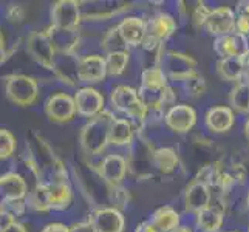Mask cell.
I'll return each instance as SVG.
<instances>
[{
  "label": "cell",
  "mask_w": 249,
  "mask_h": 232,
  "mask_svg": "<svg viewBox=\"0 0 249 232\" xmlns=\"http://www.w3.org/2000/svg\"><path fill=\"white\" fill-rule=\"evenodd\" d=\"M116 116L104 110L96 118L87 119L79 132V147L87 157H96L110 145V128Z\"/></svg>",
  "instance_id": "1"
},
{
  "label": "cell",
  "mask_w": 249,
  "mask_h": 232,
  "mask_svg": "<svg viewBox=\"0 0 249 232\" xmlns=\"http://www.w3.org/2000/svg\"><path fill=\"white\" fill-rule=\"evenodd\" d=\"M110 104L133 123L144 124L149 118V108L142 102L140 91L130 85H116L110 93Z\"/></svg>",
  "instance_id": "2"
},
{
  "label": "cell",
  "mask_w": 249,
  "mask_h": 232,
  "mask_svg": "<svg viewBox=\"0 0 249 232\" xmlns=\"http://www.w3.org/2000/svg\"><path fill=\"white\" fill-rule=\"evenodd\" d=\"M5 94L17 107H31L40 96L37 81L27 74H10L5 77Z\"/></svg>",
  "instance_id": "3"
},
{
  "label": "cell",
  "mask_w": 249,
  "mask_h": 232,
  "mask_svg": "<svg viewBox=\"0 0 249 232\" xmlns=\"http://www.w3.org/2000/svg\"><path fill=\"white\" fill-rule=\"evenodd\" d=\"M25 45H27L28 54L36 61L39 65H42L47 70H54V64H56V57H57V51L54 48L53 40L48 30H42V31H31L28 34L27 40H25Z\"/></svg>",
  "instance_id": "4"
},
{
  "label": "cell",
  "mask_w": 249,
  "mask_h": 232,
  "mask_svg": "<svg viewBox=\"0 0 249 232\" xmlns=\"http://www.w3.org/2000/svg\"><path fill=\"white\" fill-rule=\"evenodd\" d=\"M81 3L76 0H59L51 5L50 10V27L67 31H78L82 22Z\"/></svg>",
  "instance_id": "5"
},
{
  "label": "cell",
  "mask_w": 249,
  "mask_h": 232,
  "mask_svg": "<svg viewBox=\"0 0 249 232\" xmlns=\"http://www.w3.org/2000/svg\"><path fill=\"white\" fill-rule=\"evenodd\" d=\"M96 172L107 187L123 186L124 179L130 172V164H128V160L124 155L108 153L99 161V164L96 166Z\"/></svg>",
  "instance_id": "6"
},
{
  "label": "cell",
  "mask_w": 249,
  "mask_h": 232,
  "mask_svg": "<svg viewBox=\"0 0 249 232\" xmlns=\"http://www.w3.org/2000/svg\"><path fill=\"white\" fill-rule=\"evenodd\" d=\"M162 70L166 71L167 77L172 81H178V82H184L187 77H191L195 74L198 62L191 54L181 53V51H167V53L162 56L161 61Z\"/></svg>",
  "instance_id": "7"
},
{
  "label": "cell",
  "mask_w": 249,
  "mask_h": 232,
  "mask_svg": "<svg viewBox=\"0 0 249 232\" xmlns=\"http://www.w3.org/2000/svg\"><path fill=\"white\" fill-rule=\"evenodd\" d=\"M44 111L50 121L56 124L70 123L74 119V116L78 115L74 96H71V94H68V93L51 94L44 104Z\"/></svg>",
  "instance_id": "8"
},
{
  "label": "cell",
  "mask_w": 249,
  "mask_h": 232,
  "mask_svg": "<svg viewBox=\"0 0 249 232\" xmlns=\"http://www.w3.org/2000/svg\"><path fill=\"white\" fill-rule=\"evenodd\" d=\"M74 102L78 115L87 119L96 118L106 110V99L102 93L89 85L78 89V91L74 93Z\"/></svg>",
  "instance_id": "9"
},
{
  "label": "cell",
  "mask_w": 249,
  "mask_h": 232,
  "mask_svg": "<svg viewBox=\"0 0 249 232\" xmlns=\"http://www.w3.org/2000/svg\"><path fill=\"white\" fill-rule=\"evenodd\" d=\"M235 23H237V13L229 6H218L211 10L208 19L204 23V30L211 36L221 37L228 34L235 33Z\"/></svg>",
  "instance_id": "10"
},
{
  "label": "cell",
  "mask_w": 249,
  "mask_h": 232,
  "mask_svg": "<svg viewBox=\"0 0 249 232\" xmlns=\"http://www.w3.org/2000/svg\"><path fill=\"white\" fill-rule=\"evenodd\" d=\"M164 124L170 132L186 135L196 124V111L189 104H175L166 113Z\"/></svg>",
  "instance_id": "11"
},
{
  "label": "cell",
  "mask_w": 249,
  "mask_h": 232,
  "mask_svg": "<svg viewBox=\"0 0 249 232\" xmlns=\"http://www.w3.org/2000/svg\"><path fill=\"white\" fill-rule=\"evenodd\" d=\"M212 204V189L201 179L194 178L184 191V208L187 212L200 214Z\"/></svg>",
  "instance_id": "12"
},
{
  "label": "cell",
  "mask_w": 249,
  "mask_h": 232,
  "mask_svg": "<svg viewBox=\"0 0 249 232\" xmlns=\"http://www.w3.org/2000/svg\"><path fill=\"white\" fill-rule=\"evenodd\" d=\"M79 82L93 87V84L102 82L107 77L106 57L101 54H89L79 59L78 68Z\"/></svg>",
  "instance_id": "13"
},
{
  "label": "cell",
  "mask_w": 249,
  "mask_h": 232,
  "mask_svg": "<svg viewBox=\"0 0 249 232\" xmlns=\"http://www.w3.org/2000/svg\"><path fill=\"white\" fill-rule=\"evenodd\" d=\"M213 51L220 56V59L226 57H249V40L243 34L232 33L228 36L217 37L213 42Z\"/></svg>",
  "instance_id": "14"
},
{
  "label": "cell",
  "mask_w": 249,
  "mask_h": 232,
  "mask_svg": "<svg viewBox=\"0 0 249 232\" xmlns=\"http://www.w3.org/2000/svg\"><path fill=\"white\" fill-rule=\"evenodd\" d=\"M91 225L96 232H124L125 231V217L123 211L116 208H99L90 217Z\"/></svg>",
  "instance_id": "15"
},
{
  "label": "cell",
  "mask_w": 249,
  "mask_h": 232,
  "mask_svg": "<svg viewBox=\"0 0 249 232\" xmlns=\"http://www.w3.org/2000/svg\"><path fill=\"white\" fill-rule=\"evenodd\" d=\"M116 27L128 48L141 47L147 36V20L140 16H127Z\"/></svg>",
  "instance_id": "16"
},
{
  "label": "cell",
  "mask_w": 249,
  "mask_h": 232,
  "mask_svg": "<svg viewBox=\"0 0 249 232\" xmlns=\"http://www.w3.org/2000/svg\"><path fill=\"white\" fill-rule=\"evenodd\" d=\"M235 124V111L229 106H215L208 110L204 116V125L215 135L228 133Z\"/></svg>",
  "instance_id": "17"
},
{
  "label": "cell",
  "mask_w": 249,
  "mask_h": 232,
  "mask_svg": "<svg viewBox=\"0 0 249 232\" xmlns=\"http://www.w3.org/2000/svg\"><path fill=\"white\" fill-rule=\"evenodd\" d=\"M177 28L178 23L174 16L169 13H158L147 20V36H145V39L158 42V44H164L177 31Z\"/></svg>",
  "instance_id": "18"
},
{
  "label": "cell",
  "mask_w": 249,
  "mask_h": 232,
  "mask_svg": "<svg viewBox=\"0 0 249 232\" xmlns=\"http://www.w3.org/2000/svg\"><path fill=\"white\" fill-rule=\"evenodd\" d=\"M0 192L6 201H25L30 194L28 183L17 172H6L0 178Z\"/></svg>",
  "instance_id": "19"
},
{
  "label": "cell",
  "mask_w": 249,
  "mask_h": 232,
  "mask_svg": "<svg viewBox=\"0 0 249 232\" xmlns=\"http://www.w3.org/2000/svg\"><path fill=\"white\" fill-rule=\"evenodd\" d=\"M195 221L201 232H220L225 223V204L212 203L209 208L196 214Z\"/></svg>",
  "instance_id": "20"
},
{
  "label": "cell",
  "mask_w": 249,
  "mask_h": 232,
  "mask_svg": "<svg viewBox=\"0 0 249 232\" xmlns=\"http://www.w3.org/2000/svg\"><path fill=\"white\" fill-rule=\"evenodd\" d=\"M79 59L76 54H57L54 70L53 73L61 82L74 87L79 82L78 68H79Z\"/></svg>",
  "instance_id": "21"
},
{
  "label": "cell",
  "mask_w": 249,
  "mask_h": 232,
  "mask_svg": "<svg viewBox=\"0 0 249 232\" xmlns=\"http://www.w3.org/2000/svg\"><path fill=\"white\" fill-rule=\"evenodd\" d=\"M136 140L133 121L127 118H118L110 128V145L113 147H130Z\"/></svg>",
  "instance_id": "22"
},
{
  "label": "cell",
  "mask_w": 249,
  "mask_h": 232,
  "mask_svg": "<svg viewBox=\"0 0 249 232\" xmlns=\"http://www.w3.org/2000/svg\"><path fill=\"white\" fill-rule=\"evenodd\" d=\"M245 65H246V59H240V57L218 59L217 74L221 81L238 84L245 77Z\"/></svg>",
  "instance_id": "23"
},
{
  "label": "cell",
  "mask_w": 249,
  "mask_h": 232,
  "mask_svg": "<svg viewBox=\"0 0 249 232\" xmlns=\"http://www.w3.org/2000/svg\"><path fill=\"white\" fill-rule=\"evenodd\" d=\"M51 40H53L54 48L57 51V54H76L74 51L79 45V30L78 31H67V30H57L53 27L47 28Z\"/></svg>",
  "instance_id": "24"
},
{
  "label": "cell",
  "mask_w": 249,
  "mask_h": 232,
  "mask_svg": "<svg viewBox=\"0 0 249 232\" xmlns=\"http://www.w3.org/2000/svg\"><path fill=\"white\" fill-rule=\"evenodd\" d=\"M149 221L160 232H172L178 226H181V217H179L178 211L169 204L161 206L157 211H153Z\"/></svg>",
  "instance_id": "25"
},
{
  "label": "cell",
  "mask_w": 249,
  "mask_h": 232,
  "mask_svg": "<svg viewBox=\"0 0 249 232\" xmlns=\"http://www.w3.org/2000/svg\"><path fill=\"white\" fill-rule=\"evenodd\" d=\"M169 87V77L161 65H150L141 73L140 90L144 91H161Z\"/></svg>",
  "instance_id": "26"
},
{
  "label": "cell",
  "mask_w": 249,
  "mask_h": 232,
  "mask_svg": "<svg viewBox=\"0 0 249 232\" xmlns=\"http://www.w3.org/2000/svg\"><path fill=\"white\" fill-rule=\"evenodd\" d=\"M152 166L161 174H172L179 166V157L175 149L172 147H160L155 149L152 157Z\"/></svg>",
  "instance_id": "27"
},
{
  "label": "cell",
  "mask_w": 249,
  "mask_h": 232,
  "mask_svg": "<svg viewBox=\"0 0 249 232\" xmlns=\"http://www.w3.org/2000/svg\"><path fill=\"white\" fill-rule=\"evenodd\" d=\"M27 208L33 212H50L51 208V195H50V186L42 183L34 186L28 196H27Z\"/></svg>",
  "instance_id": "28"
},
{
  "label": "cell",
  "mask_w": 249,
  "mask_h": 232,
  "mask_svg": "<svg viewBox=\"0 0 249 232\" xmlns=\"http://www.w3.org/2000/svg\"><path fill=\"white\" fill-rule=\"evenodd\" d=\"M50 186L51 208L53 211H65L71 206L74 194L70 183H53Z\"/></svg>",
  "instance_id": "29"
},
{
  "label": "cell",
  "mask_w": 249,
  "mask_h": 232,
  "mask_svg": "<svg viewBox=\"0 0 249 232\" xmlns=\"http://www.w3.org/2000/svg\"><path fill=\"white\" fill-rule=\"evenodd\" d=\"M229 107L235 113L249 116V82L242 81L234 85L229 93Z\"/></svg>",
  "instance_id": "30"
},
{
  "label": "cell",
  "mask_w": 249,
  "mask_h": 232,
  "mask_svg": "<svg viewBox=\"0 0 249 232\" xmlns=\"http://www.w3.org/2000/svg\"><path fill=\"white\" fill-rule=\"evenodd\" d=\"M106 65H107V76L118 77L123 76L130 62V51H118V53L106 54Z\"/></svg>",
  "instance_id": "31"
},
{
  "label": "cell",
  "mask_w": 249,
  "mask_h": 232,
  "mask_svg": "<svg viewBox=\"0 0 249 232\" xmlns=\"http://www.w3.org/2000/svg\"><path fill=\"white\" fill-rule=\"evenodd\" d=\"M101 50L106 54L118 53V51H130V48L127 47L124 39L121 37V34H119L118 27H111L104 33V36L101 39Z\"/></svg>",
  "instance_id": "32"
},
{
  "label": "cell",
  "mask_w": 249,
  "mask_h": 232,
  "mask_svg": "<svg viewBox=\"0 0 249 232\" xmlns=\"http://www.w3.org/2000/svg\"><path fill=\"white\" fill-rule=\"evenodd\" d=\"M181 85H183V89H184L187 96L194 98V99L203 96L204 91H206V81L198 71H196L195 74H192L191 77H187Z\"/></svg>",
  "instance_id": "33"
},
{
  "label": "cell",
  "mask_w": 249,
  "mask_h": 232,
  "mask_svg": "<svg viewBox=\"0 0 249 232\" xmlns=\"http://www.w3.org/2000/svg\"><path fill=\"white\" fill-rule=\"evenodd\" d=\"M108 200L111 208H116L119 211H124L128 203H130V192L124 186L108 187Z\"/></svg>",
  "instance_id": "34"
},
{
  "label": "cell",
  "mask_w": 249,
  "mask_h": 232,
  "mask_svg": "<svg viewBox=\"0 0 249 232\" xmlns=\"http://www.w3.org/2000/svg\"><path fill=\"white\" fill-rule=\"evenodd\" d=\"M17 150V141L16 136L8 130V128H2L0 130V158L8 160L11 158Z\"/></svg>",
  "instance_id": "35"
},
{
  "label": "cell",
  "mask_w": 249,
  "mask_h": 232,
  "mask_svg": "<svg viewBox=\"0 0 249 232\" xmlns=\"http://www.w3.org/2000/svg\"><path fill=\"white\" fill-rule=\"evenodd\" d=\"M209 13H211V8H208L204 3H198L195 10L192 11V23L196 28H204V23Z\"/></svg>",
  "instance_id": "36"
},
{
  "label": "cell",
  "mask_w": 249,
  "mask_h": 232,
  "mask_svg": "<svg viewBox=\"0 0 249 232\" xmlns=\"http://www.w3.org/2000/svg\"><path fill=\"white\" fill-rule=\"evenodd\" d=\"M6 20L11 23H20L25 19V8L22 5H10L6 8Z\"/></svg>",
  "instance_id": "37"
},
{
  "label": "cell",
  "mask_w": 249,
  "mask_h": 232,
  "mask_svg": "<svg viewBox=\"0 0 249 232\" xmlns=\"http://www.w3.org/2000/svg\"><path fill=\"white\" fill-rule=\"evenodd\" d=\"M235 33L243 34V36H249V19L245 16H237V23H235Z\"/></svg>",
  "instance_id": "38"
},
{
  "label": "cell",
  "mask_w": 249,
  "mask_h": 232,
  "mask_svg": "<svg viewBox=\"0 0 249 232\" xmlns=\"http://www.w3.org/2000/svg\"><path fill=\"white\" fill-rule=\"evenodd\" d=\"M0 232H28V229L20 221H11V223H8V225L2 226V231Z\"/></svg>",
  "instance_id": "39"
},
{
  "label": "cell",
  "mask_w": 249,
  "mask_h": 232,
  "mask_svg": "<svg viewBox=\"0 0 249 232\" xmlns=\"http://www.w3.org/2000/svg\"><path fill=\"white\" fill-rule=\"evenodd\" d=\"M71 232H96L94 226L91 225L90 218L87 221H81V223H74L73 226H70Z\"/></svg>",
  "instance_id": "40"
},
{
  "label": "cell",
  "mask_w": 249,
  "mask_h": 232,
  "mask_svg": "<svg viewBox=\"0 0 249 232\" xmlns=\"http://www.w3.org/2000/svg\"><path fill=\"white\" fill-rule=\"evenodd\" d=\"M40 232H71V229L64 223H50V225L44 226Z\"/></svg>",
  "instance_id": "41"
},
{
  "label": "cell",
  "mask_w": 249,
  "mask_h": 232,
  "mask_svg": "<svg viewBox=\"0 0 249 232\" xmlns=\"http://www.w3.org/2000/svg\"><path fill=\"white\" fill-rule=\"evenodd\" d=\"M235 13H237V16H245L249 19V0H242V2H238L237 8H235Z\"/></svg>",
  "instance_id": "42"
},
{
  "label": "cell",
  "mask_w": 249,
  "mask_h": 232,
  "mask_svg": "<svg viewBox=\"0 0 249 232\" xmlns=\"http://www.w3.org/2000/svg\"><path fill=\"white\" fill-rule=\"evenodd\" d=\"M135 232H160L155 226L152 225V223L147 220V221H142V223H140L138 226H136V229H135Z\"/></svg>",
  "instance_id": "43"
},
{
  "label": "cell",
  "mask_w": 249,
  "mask_h": 232,
  "mask_svg": "<svg viewBox=\"0 0 249 232\" xmlns=\"http://www.w3.org/2000/svg\"><path fill=\"white\" fill-rule=\"evenodd\" d=\"M243 135H245V138L249 141V116L246 118V121L243 124Z\"/></svg>",
  "instance_id": "44"
},
{
  "label": "cell",
  "mask_w": 249,
  "mask_h": 232,
  "mask_svg": "<svg viewBox=\"0 0 249 232\" xmlns=\"http://www.w3.org/2000/svg\"><path fill=\"white\" fill-rule=\"evenodd\" d=\"M172 232H194V231H192V228H189L186 225H181V226H178L177 229H174Z\"/></svg>",
  "instance_id": "45"
},
{
  "label": "cell",
  "mask_w": 249,
  "mask_h": 232,
  "mask_svg": "<svg viewBox=\"0 0 249 232\" xmlns=\"http://www.w3.org/2000/svg\"><path fill=\"white\" fill-rule=\"evenodd\" d=\"M243 81L249 82V57L246 59V65H245V77H243Z\"/></svg>",
  "instance_id": "46"
},
{
  "label": "cell",
  "mask_w": 249,
  "mask_h": 232,
  "mask_svg": "<svg viewBox=\"0 0 249 232\" xmlns=\"http://www.w3.org/2000/svg\"><path fill=\"white\" fill-rule=\"evenodd\" d=\"M246 208L249 211V189H248V194H246Z\"/></svg>",
  "instance_id": "47"
},
{
  "label": "cell",
  "mask_w": 249,
  "mask_h": 232,
  "mask_svg": "<svg viewBox=\"0 0 249 232\" xmlns=\"http://www.w3.org/2000/svg\"><path fill=\"white\" fill-rule=\"evenodd\" d=\"M226 232H240V231H226Z\"/></svg>",
  "instance_id": "48"
},
{
  "label": "cell",
  "mask_w": 249,
  "mask_h": 232,
  "mask_svg": "<svg viewBox=\"0 0 249 232\" xmlns=\"http://www.w3.org/2000/svg\"><path fill=\"white\" fill-rule=\"evenodd\" d=\"M246 232H249V226H248V229H246Z\"/></svg>",
  "instance_id": "49"
},
{
  "label": "cell",
  "mask_w": 249,
  "mask_h": 232,
  "mask_svg": "<svg viewBox=\"0 0 249 232\" xmlns=\"http://www.w3.org/2000/svg\"><path fill=\"white\" fill-rule=\"evenodd\" d=\"M248 40H249V36H248Z\"/></svg>",
  "instance_id": "50"
}]
</instances>
